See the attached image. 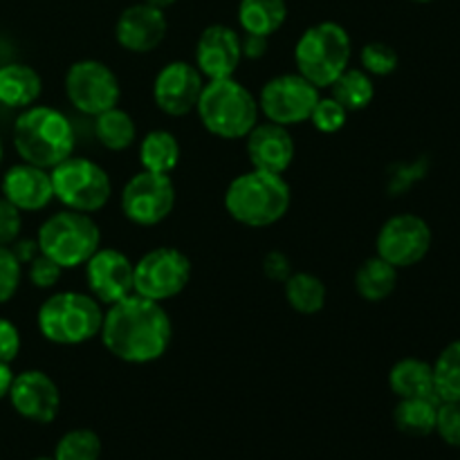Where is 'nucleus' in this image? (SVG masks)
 I'll return each mask as SVG.
<instances>
[{
	"label": "nucleus",
	"instance_id": "nucleus-17",
	"mask_svg": "<svg viewBox=\"0 0 460 460\" xmlns=\"http://www.w3.org/2000/svg\"><path fill=\"white\" fill-rule=\"evenodd\" d=\"M243 61L241 34L229 25H209L196 43V67L207 81L229 79Z\"/></svg>",
	"mask_w": 460,
	"mask_h": 460
},
{
	"label": "nucleus",
	"instance_id": "nucleus-29",
	"mask_svg": "<svg viewBox=\"0 0 460 460\" xmlns=\"http://www.w3.org/2000/svg\"><path fill=\"white\" fill-rule=\"evenodd\" d=\"M332 94L341 106L349 112H358L368 108V103L376 97V85H373V76L364 72L362 67H346L335 84L331 85Z\"/></svg>",
	"mask_w": 460,
	"mask_h": 460
},
{
	"label": "nucleus",
	"instance_id": "nucleus-9",
	"mask_svg": "<svg viewBox=\"0 0 460 460\" xmlns=\"http://www.w3.org/2000/svg\"><path fill=\"white\" fill-rule=\"evenodd\" d=\"M191 279V261L178 247H155L135 263L133 292L162 301L178 296Z\"/></svg>",
	"mask_w": 460,
	"mask_h": 460
},
{
	"label": "nucleus",
	"instance_id": "nucleus-46",
	"mask_svg": "<svg viewBox=\"0 0 460 460\" xmlns=\"http://www.w3.org/2000/svg\"><path fill=\"white\" fill-rule=\"evenodd\" d=\"M31 460H54V458H49V456H39V458H31Z\"/></svg>",
	"mask_w": 460,
	"mask_h": 460
},
{
	"label": "nucleus",
	"instance_id": "nucleus-30",
	"mask_svg": "<svg viewBox=\"0 0 460 460\" xmlns=\"http://www.w3.org/2000/svg\"><path fill=\"white\" fill-rule=\"evenodd\" d=\"M434 367V391L440 402H460V340L449 341Z\"/></svg>",
	"mask_w": 460,
	"mask_h": 460
},
{
	"label": "nucleus",
	"instance_id": "nucleus-25",
	"mask_svg": "<svg viewBox=\"0 0 460 460\" xmlns=\"http://www.w3.org/2000/svg\"><path fill=\"white\" fill-rule=\"evenodd\" d=\"M438 398H402L394 409V422L398 431L413 438H425L436 431Z\"/></svg>",
	"mask_w": 460,
	"mask_h": 460
},
{
	"label": "nucleus",
	"instance_id": "nucleus-1",
	"mask_svg": "<svg viewBox=\"0 0 460 460\" xmlns=\"http://www.w3.org/2000/svg\"><path fill=\"white\" fill-rule=\"evenodd\" d=\"M99 337L112 358L126 364H151L169 350L173 323L162 304L133 292L108 305Z\"/></svg>",
	"mask_w": 460,
	"mask_h": 460
},
{
	"label": "nucleus",
	"instance_id": "nucleus-21",
	"mask_svg": "<svg viewBox=\"0 0 460 460\" xmlns=\"http://www.w3.org/2000/svg\"><path fill=\"white\" fill-rule=\"evenodd\" d=\"M43 93L40 75L25 63H7L0 67V103L16 111L34 106Z\"/></svg>",
	"mask_w": 460,
	"mask_h": 460
},
{
	"label": "nucleus",
	"instance_id": "nucleus-39",
	"mask_svg": "<svg viewBox=\"0 0 460 460\" xmlns=\"http://www.w3.org/2000/svg\"><path fill=\"white\" fill-rule=\"evenodd\" d=\"M263 272L265 277L272 279V281L283 283L292 274L290 259H288L283 252H270V254H265L263 259Z\"/></svg>",
	"mask_w": 460,
	"mask_h": 460
},
{
	"label": "nucleus",
	"instance_id": "nucleus-28",
	"mask_svg": "<svg viewBox=\"0 0 460 460\" xmlns=\"http://www.w3.org/2000/svg\"><path fill=\"white\" fill-rule=\"evenodd\" d=\"M94 135L103 148L119 153L133 146L137 139V126L128 112L115 106L94 117Z\"/></svg>",
	"mask_w": 460,
	"mask_h": 460
},
{
	"label": "nucleus",
	"instance_id": "nucleus-42",
	"mask_svg": "<svg viewBox=\"0 0 460 460\" xmlns=\"http://www.w3.org/2000/svg\"><path fill=\"white\" fill-rule=\"evenodd\" d=\"M12 382H13L12 367H9V364H4V362H0V400L7 398Z\"/></svg>",
	"mask_w": 460,
	"mask_h": 460
},
{
	"label": "nucleus",
	"instance_id": "nucleus-14",
	"mask_svg": "<svg viewBox=\"0 0 460 460\" xmlns=\"http://www.w3.org/2000/svg\"><path fill=\"white\" fill-rule=\"evenodd\" d=\"M207 79L200 75L196 63L171 61L157 72L153 84L155 106L169 117H184L196 111Z\"/></svg>",
	"mask_w": 460,
	"mask_h": 460
},
{
	"label": "nucleus",
	"instance_id": "nucleus-34",
	"mask_svg": "<svg viewBox=\"0 0 460 460\" xmlns=\"http://www.w3.org/2000/svg\"><path fill=\"white\" fill-rule=\"evenodd\" d=\"M22 263L16 259L13 250L0 245V304H7L21 288Z\"/></svg>",
	"mask_w": 460,
	"mask_h": 460
},
{
	"label": "nucleus",
	"instance_id": "nucleus-18",
	"mask_svg": "<svg viewBox=\"0 0 460 460\" xmlns=\"http://www.w3.org/2000/svg\"><path fill=\"white\" fill-rule=\"evenodd\" d=\"M169 22L164 9L137 3L121 12L115 25V39L124 49L133 54H148L164 40Z\"/></svg>",
	"mask_w": 460,
	"mask_h": 460
},
{
	"label": "nucleus",
	"instance_id": "nucleus-37",
	"mask_svg": "<svg viewBox=\"0 0 460 460\" xmlns=\"http://www.w3.org/2000/svg\"><path fill=\"white\" fill-rule=\"evenodd\" d=\"M21 209H16L7 198H0V245H13L18 236H21Z\"/></svg>",
	"mask_w": 460,
	"mask_h": 460
},
{
	"label": "nucleus",
	"instance_id": "nucleus-38",
	"mask_svg": "<svg viewBox=\"0 0 460 460\" xmlns=\"http://www.w3.org/2000/svg\"><path fill=\"white\" fill-rule=\"evenodd\" d=\"M21 353V332L9 319L0 317V362L12 364Z\"/></svg>",
	"mask_w": 460,
	"mask_h": 460
},
{
	"label": "nucleus",
	"instance_id": "nucleus-19",
	"mask_svg": "<svg viewBox=\"0 0 460 460\" xmlns=\"http://www.w3.org/2000/svg\"><path fill=\"white\" fill-rule=\"evenodd\" d=\"M247 157L252 169L283 175L295 160V139L286 126L272 121L256 124L247 135Z\"/></svg>",
	"mask_w": 460,
	"mask_h": 460
},
{
	"label": "nucleus",
	"instance_id": "nucleus-16",
	"mask_svg": "<svg viewBox=\"0 0 460 460\" xmlns=\"http://www.w3.org/2000/svg\"><path fill=\"white\" fill-rule=\"evenodd\" d=\"M135 263L115 247H99L85 263L90 295L102 305H112L133 295Z\"/></svg>",
	"mask_w": 460,
	"mask_h": 460
},
{
	"label": "nucleus",
	"instance_id": "nucleus-40",
	"mask_svg": "<svg viewBox=\"0 0 460 460\" xmlns=\"http://www.w3.org/2000/svg\"><path fill=\"white\" fill-rule=\"evenodd\" d=\"M241 49H243V58L259 61V58H263L265 52H268V39H265V36L245 34L241 36Z\"/></svg>",
	"mask_w": 460,
	"mask_h": 460
},
{
	"label": "nucleus",
	"instance_id": "nucleus-3",
	"mask_svg": "<svg viewBox=\"0 0 460 460\" xmlns=\"http://www.w3.org/2000/svg\"><path fill=\"white\" fill-rule=\"evenodd\" d=\"M292 202L290 184L283 175L252 169L229 182L225 191V209L245 227H270L288 214Z\"/></svg>",
	"mask_w": 460,
	"mask_h": 460
},
{
	"label": "nucleus",
	"instance_id": "nucleus-11",
	"mask_svg": "<svg viewBox=\"0 0 460 460\" xmlns=\"http://www.w3.org/2000/svg\"><path fill=\"white\" fill-rule=\"evenodd\" d=\"M175 207V187L171 175L139 171L121 191V211L137 227H153L171 216Z\"/></svg>",
	"mask_w": 460,
	"mask_h": 460
},
{
	"label": "nucleus",
	"instance_id": "nucleus-33",
	"mask_svg": "<svg viewBox=\"0 0 460 460\" xmlns=\"http://www.w3.org/2000/svg\"><path fill=\"white\" fill-rule=\"evenodd\" d=\"M346 119H349V111L335 97H319L308 121H313L319 133L331 135L344 128Z\"/></svg>",
	"mask_w": 460,
	"mask_h": 460
},
{
	"label": "nucleus",
	"instance_id": "nucleus-32",
	"mask_svg": "<svg viewBox=\"0 0 460 460\" xmlns=\"http://www.w3.org/2000/svg\"><path fill=\"white\" fill-rule=\"evenodd\" d=\"M359 63H362V70L368 72L371 76H389L398 70L400 57L389 43L373 40V43H367L362 48Z\"/></svg>",
	"mask_w": 460,
	"mask_h": 460
},
{
	"label": "nucleus",
	"instance_id": "nucleus-7",
	"mask_svg": "<svg viewBox=\"0 0 460 460\" xmlns=\"http://www.w3.org/2000/svg\"><path fill=\"white\" fill-rule=\"evenodd\" d=\"M40 254L52 259L63 270H75L88 263L102 247V232L97 223L84 211H57L49 216L36 236Z\"/></svg>",
	"mask_w": 460,
	"mask_h": 460
},
{
	"label": "nucleus",
	"instance_id": "nucleus-31",
	"mask_svg": "<svg viewBox=\"0 0 460 460\" xmlns=\"http://www.w3.org/2000/svg\"><path fill=\"white\" fill-rule=\"evenodd\" d=\"M103 454L102 438L97 431L85 429H70L58 438L54 447V460H99Z\"/></svg>",
	"mask_w": 460,
	"mask_h": 460
},
{
	"label": "nucleus",
	"instance_id": "nucleus-45",
	"mask_svg": "<svg viewBox=\"0 0 460 460\" xmlns=\"http://www.w3.org/2000/svg\"><path fill=\"white\" fill-rule=\"evenodd\" d=\"M0 162H3V139H0Z\"/></svg>",
	"mask_w": 460,
	"mask_h": 460
},
{
	"label": "nucleus",
	"instance_id": "nucleus-35",
	"mask_svg": "<svg viewBox=\"0 0 460 460\" xmlns=\"http://www.w3.org/2000/svg\"><path fill=\"white\" fill-rule=\"evenodd\" d=\"M436 434L449 447L460 449V402H438Z\"/></svg>",
	"mask_w": 460,
	"mask_h": 460
},
{
	"label": "nucleus",
	"instance_id": "nucleus-2",
	"mask_svg": "<svg viewBox=\"0 0 460 460\" xmlns=\"http://www.w3.org/2000/svg\"><path fill=\"white\" fill-rule=\"evenodd\" d=\"M13 148L22 162L49 171L75 151V128L57 108L30 106L13 121Z\"/></svg>",
	"mask_w": 460,
	"mask_h": 460
},
{
	"label": "nucleus",
	"instance_id": "nucleus-5",
	"mask_svg": "<svg viewBox=\"0 0 460 460\" xmlns=\"http://www.w3.org/2000/svg\"><path fill=\"white\" fill-rule=\"evenodd\" d=\"M36 323L49 344L79 346L99 337L103 308L93 295L72 290L57 292L40 304Z\"/></svg>",
	"mask_w": 460,
	"mask_h": 460
},
{
	"label": "nucleus",
	"instance_id": "nucleus-20",
	"mask_svg": "<svg viewBox=\"0 0 460 460\" xmlns=\"http://www.w3.org/2000/svg\"><path fill=\"white\" fill-rule=\"evenodd\" d=\"M3 198H7L21 211L45 209L54 200L49 171L27 162L13 164L3 175Z\"/></svg>",
	"mask_w": 460,
	"mask_h": 460
},
{
	"label": "nucleus",
	"instance_id": "nucleus-43",
	"mask_svg": "<svg viewBox=\"0 0 460 460\" xmlns=\"http://www.w3.org/2000/svg\"><path fill=\"white\" fill-rule=\"evenodd\" d=\"M142 3L153 4V7H157V9H166V7H171V4H175V0H142Z\"/></svg>",
	"mask_w": 460,
	"mask_h": 460
},
{
	"label": "nucleus",
	"instance_id": "nucleus-15",
	"mask_svg": "<svg viewBox=\"0 0 460 460\" xmlns=\"http://www.w3.org/2000/svg\"><path fill=\"white\" fill-rule=\"evenodd\" d=\"M7 398L18 416L36 425H49L61 411V391L57 382L39 368L13 376Z\"/></svg>",
	"mask_w": 460,
	"mask_h": 460
},
{
	"label": "nucleus",
	"instance_id": "nucleus-12",
	"mask_svg": "<svg viewBox=\"0 0 460 460\" xmlns=\"http://www.w3.org/2000/svg\"><path fill=\"white\" fill-rule=\"evenodd\" d=\"M429 223L418 214H398L391 216L380 227L376 238L377 256L395 270H407L420 263L431 250Z\"/></svg>",
	"mask_w": 460,
	"mask_h": 460
},
{
	"label": "nucleus",
	"instance_id": "nucleus-10",
	"mask_svg": "<svg viewBox=\"0 0 460 460\" xmlns=\"http://www.w3.org/2000/svg\"><path fill=\"white\" fill-rule=\"evenodd\" d=\"M66 94L76 111L97 117L119 103L121 85L106 63L97 58H81L67 70Z\"/></svg>",
	"mask_w": 460,
	"mask_h": 460
},
{
	"label": "nucleus",
	"instance_id": "nucleus-44",
	"mask_svg": "<svg viewBox=\"0 0 460 460\" xmlns=\"http://www.w3.org/2000/svg\"><path fill=\"white\" fill-rule=\"evenodd\" d=\"M411 3H422V4H425V3H434V0H411Z\"/></svg>",
	"mask_w": 460,
	"mask_h": 460
},
{
	"label": "nucleus",
	"instance_id": "nucleus-24",
	"mask_svg": "<svg viewBox=\"0 0 460 460\" xmlns=\"http://www.w3.org/2000/svg\"><path fill=\"white\" fill-rule=\"evenodd\" d=\"M395 286H398V270L377 254L364 261L355 272V290L364 301H371V304L389 299Z\"/></svg>",
	"mask_w": 460,
	"mask_h": 460
},
{
	"label": "nucleus",
	"instance_id": "nucleus-13",
	"mask_svg": "<svg viewBox=\"0 0 460 460\" xmlns=\"http://www.w3.org/2000/svg\"><path fill=\"white\" fill-rule=\"evenodd\" d=\"M317 102L319 88H314L299 72L296 75H279L270 79L261 90L259 111L272 124L290 128V126L308 121Z\"/></svg>",
	"mask_w": 460,
	"mask_h": 460
},
{
	"label": "nucleus",
	"instance_id": "nucleus-22",
	"mask_svg": "<svg viewBox=\"0 0 460 460\" xmlns=\"http://www.w3.org/2000/svg\"><path fill=\"white\" fill-rule=\"evenodd\" d=\"M389 386L402 398H436L434 367L425 359L404 358L391 367Z\"/></svg>",
	"mask_w": 460,
	"mask_h": 460
},
{
	"label": "nucleus",
	"instance_id": "nucleus-23",
	"mask_svg": "<svg viewBox=\"0 0 460 460\" xmlns=\"http://www.w3.org/2000/svg\"><path fill=\"white\" fill-rule=\"evenodd\" d=\"M288 18L286 0H241L238 4V22L245 34L270 36L283 27Z\"/></svg>",
	"mask_w": 460,
	"mask_h": 460
},
{
	"label": "nucleus",
	"instance_id": "nucleus-36",
	"mask_svg": "<svg viewBox=\"0 0 460 460\" xmlns=\"http://www.w3.org/2000/svg\"><path fill=\"white\" fill-rule=\"evenodd\" d=\"M27 265H30V270H27L30 283L31 286L40 288V290H49V288H54L58 281H61V274H63L61 265H57L52 259L40 254V252Z\"/></svg>",
	"mask_w": 460,
	"mask_h": 460
},
{
	"label": "nucleus",
	"instance_id": "nucleus-27",
	"mask_svg": "<svg viewBox=\"0 0 460 460\" xmlns=\"http://www.w3.org/2000/svg\"><path fill=\"white\" fill-rule=\"evenodd\" d=\"M286 288V299L290 308L299 314H317L323 310L328 299L326 283L313 272H292L283 281Z\"/></svg>",
	"mask_w": 460,
	"mask_h": 460
},
{
	"label": "nucleus",
	"instance_id": "nucleus-6",
	"mask_svg": "<svg viewBox=\"0 0 460 460\" xmlns=\"http://www.w3.org/2000/svg\"><path fill=\"white\" fill-rule=\"evenodd\" d=\"M353 43L340 22L323 21L308 27L295 45V66L314 88H331L350 66Z\"/></svg>",
	"mask_w": 460,
	"mask_h": 460
},
{
	"label": "nucleus",
	"instance_id": "nucleus-4",
	"mask_svg": "<svg viewBox=\"0 0 460 460\" xmlns=\"http://www.w3.org/2000/svg\"><path fill=\"white\" fill-rule=\"evenodd\" d=\"M202 126L220 139H243L259 124V99L234 76L207 81L196 106Z\"/></svg>",
	"mask_w": 460,
	"mask_h": 460
},
{
	"label": "nucleus",
	"instance_id": "nucleus-26",
	"mask_svg": "<svg viewBox=\"0 0 460 460\" xmlns=\"http://www.w3.org/2000/svg\"><path fill=\"white\" fill-rule=\"evenodd\" d=\"M139 162H142L144 171L169 175L180 162L178 137L164 128L146 133L139 144Z\"/></svg>",
	"mask_w": 460,
	"mask_h": 460
},
{
	"label": "nucleus",
	"instance_id": "nucleus-41",
	"mask_svg": "<svg viewBox=\"0 0 460 460\" xmlns=\"http://www.w3.org/2000/svg\"><path fill=\"white\" fill-rule=\"evenodd\" d=\"M13 254L21 263H30L39 254V245H36V241H18L16 247H13Z\"/></svg>",
	"mask_w": 460,
	"mask_h": 460
},
{
	"label": "nucleus",
	"instance_id": "nucleus-8",
	"mask_svg": "<svg viewBox=\"0 0 460 460\" xmlns=\"http://www.w3.org/2000/svg\"><path fill=\"white\" fill-rule=\"evenodd\" d=\"M54 198L66 209L94 214L103 209L112 196L111 175L88 157H67L49 169Z\"/></svg>",
	"mask_w": 460,
	"mask_h": 460
}]
</instances>
